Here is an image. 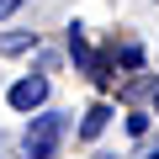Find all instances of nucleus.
I'll list each match as a JSON object with an SVG mask.
<instances>
[{"label": "nucleus", "instance_id": "nucleus-2", "mask_svg": "<svg viewBox=\"0 0 159 159\" xmlns=\"http://www.w3.org/2000/svg\"><path fill=\"white\" fill-rule=\"evenodd\" d=\"M6 101H11L16 111H37V106L48 101V80H43V74H27V80H16Z\"/></svg>", "mask_w": 159, "mask_h": 159}, {"label": "nucleus", "instance_id": "nucleus-4", "mask_svg": "<svg viewBox=\"0 0 159 159\" xmlns=\"http://www.w3.org/2000/svg\"><path fill=\"white\" fill-rule=\"evenodd\" d=\"M32 43H37L32 32H11V37H0V53H27Z\"/></svg>", "mask_w": 159, "mask_h": 159}, {"label": "nucleus", "instance_id": "nucleus-3", "mask_svg": "<svg viewBox=\"0 0 159 159\" xmlns=\"http://www.w3.org/2000/svg\"><path fill=\"white\" fill-rule=\"evenodd\" d=\"M106 117H111V106H90V111H85V127H80V138H96V133L106 127Z\"/></svg>", "mask_w": 159, "mask_h": 159}, {"label": "nucleus", "instance_id": "nucleus-6", "mask_svg": "<svg viewBox=\"0 0 159 159\" xmlns=\"http://www.w3.org/2000/svg\"><path fill=\"white\" fill-rule=\"evenodd\" d=\"M148 159H159V154H148Z\"/></svg>", "mask_w": 159, "mask_h": 159}, {"label": "nucleus", "instance_id": "nucleus-1", "mask_svg": "<svg viewBox=\"0 0 159 159\" xmlns=\"http://www.w3.org/2000/svg\"><path fill=\"white\" fill-rule=\"evenodd\" d=\"M58 143H64V111H37L32 127H27V138H21L27 159H53Z\"/></svg>", "mask_w": 159, "mask_h": 159}, {"label": "nucleus", "instance_id": "nucleus-5", "mask_svg": "<svg viewBox=\"0 0 159 159\" xmlns=\"http://www.w3.org/2000/svg\"><path fill=\"white\" fill-rule=\"evenodd\" d=\"M21 6H27V0H0V21H6L11 11H21Z\"/></svg>", "mask_w": 159, "mask_h": 159}]
</instances>
